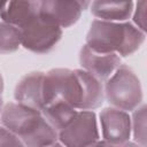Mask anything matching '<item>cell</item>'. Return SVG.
Masks as SVG:
<instances>
[{"mask_svg": "<svg viewBox=\"0 0 147 147\" xmlns=\"http://www.w3.org/2000/svg\"><path fill=\"white\" fill-rule=\"evenodd\" d=\"M77 110L78 109H76L63 98L54 96L42 106L40 113L44 118L59 132L74 118Z\"/></svg>", "mask_w": 147, "mask_h": 147, "instance_id": "5bb4252c", "label": "cell"}, {"mask_svg": "<svg viewBox=\"0 0 147 147\" xmlns=\"http://www.w3.org/2000/svg\"><path fill=\"white\" fill-rule=\"evenodd\" d=\"M2 108H3V100H2V96H1L0 98V113H1Z\"/></svg>", "mask_w": 147, "mask_h": 147, "instance_id": "ffe728a7", "label": "cell"}, {"mask_svg": "<svg viewBox=\"0 0 147 147\" xmlns=\"http://www.w3.org/2000/svg\"><path fill=\"white\" fill-rule=\"evenodd\" d=\"M3 2H5V0H0V8H1V6H2Z\"/></svg>", "mask_w": 147, "mask_h": 147, "instance_id": "44dd1931", "label": "cell"}, {"mask_svg": "<svg viewBox=\"0 0 147 147\" xmlns=\"http://www.w3.org/2000/svg\"><path fill=\"white\" fill-rule=\"evenodd\" d=\"M131 17L132 23L141 31L146 32V0H137Z\"/></svg>", "mask_w": 147, "mask_h": 147, "instance_id": "e0dca14e", "label": "cell"}, {"mask_svg": "<svg viewBox=\"0 0 147 147\" xmlns=\"http://www.w3.org/2000/svg\"><path fill=\"white\" fill-rule=\"evenodd\" d=\"M146 38V32L132 22L93 20L86 33V45L101 53H116L126 57L136 53Z\"/></svg>", "mask_w": 147, "mask_h": 147, "instance_id": "7a4b0ae2", "label": "cell"}, {"mask_svg": "<svg viewBox=\"0 0 147 147\" xmlns=\"http://www.w3.org/2000/svg\"><path fill=\"white\" fill-rule=\"evenodd\" d=\"M105 100L117 109L131 113L142 103V87L136 72L121 64L103 84Z\"/></svg>", "mask_w": 147, "mask_h": 147, "instance_id": "3957f363", "label": "cell"}, {"mask_svg": "<svg viewBox=\"0 0 147 147\" xmlns=\"http://www.w3.org/2000/svg\"><path fill=\"white\" fill-rule=\"evenodd\" d=\"M133 0H92L91 14L101 21L125 22L132 16Z\"/></svg>", "mask_w": 147, "mask_h": 147, "instance_id": "7c38bea8", "label": "cell"}, {"mask_svg": "<svg viewBox=\"0 0 147 147\" xmlns=\"http://www.w3.org/2000/svg\"><path fill=\"white\" fill-rule=\"evenodd\" d=\"M0 146H24V145L21 138L16 133H14L9 129L0 124Z\"/></svg>", "mask_w": 147, "mask_h": 147, "instance_id": "ac0fdd59", "label": "cell"}, {"mask_svg": "<svg viewBox=\"0 0 147 147\" xmlns=\"http://www.w3.org/2000/svg\"><path fill=\"white\" fill-rule=\"evenodd\" d=\"M44 78L45 72L42 71H31L24 75L15 87V101L40 110L44 106Z\"/></svg>", "mask_w": 147, "mask_h": 147, "instance_id": "30bf717a", "label": "cell"}, {"mask_svg": "<svg viewBox=\"0 0 147 147\" xmlns=\"http://www.w3.org/2000/svg\"><path fill=\"white\" fill-rule=\"evenodd\" d=\"M22 47L36 53L46 54L61 40L63 29L51 20L38 15L26 25L20 28Z\"/></svg>", "mask_w": 147, "mask_h": 147, "instance_id": "277c9868", "label": "cell"}, {"mask_svg": "<svg viewBox=\"0 0 147 147\" xmlns=\"http://www.w3.org/2000/svg\"><path fill=\"white\" fill-rule=\"evenodd\" d=\"M82 83V99L78 110H95L105 101L103 82L91 75L84 69H77Z\"/></svg>", "mask_w": 147, "mask_h": 147, "instance_id": "4fadbf2b", "label": "cell"}, {"mask_svg": "<svg viewBox=\"0 0 147 147\" xmlns=\"http://www.w3.org/2000/svg\"><path fill=\"white\" fill-rule=\"evenodd\" d=\"M92 0H38L39 15L67 29L76 24Z\"/></svg>", "mask_w": 147, "mask_h": 147, "instance_id": "ba28073f", "label": "cell"}, {"mask_svg": "<svg viewBox=\"0 0 147 147\" xmlns=\"http://www.w3.org/2000/svg\"><path fill=\"white\" fill-rule=\"evenodd\" d=\"M102 144L125 146L131 139V116L127 111L107 107L99 114Z\"/></svg>", "mask_w": 147, "mask_h": 147, "instance_id": "52a82bcc", "label": "cell"}, {"mask_svg": "<svg viewBox=\"0 0 147 147\" xmlns=\"http://www.w3.org/2000/svg\"><path fill=\"white\" fill-rule=\"evenodd\" d=\"M38 15V0H5L0 8V20L18 29L26 25Z\"/></svg>", "mask_w": 147, "mask_h": 147, "instance_id": "8fae6325", "label": "cell"}, {"mask_svg": "<svg viewBox=\"0 0 147 147\" xmlns=\"http://www.w3.org/2000/svg\"><path fill=\"white\" fill-rule=\"evenodd\" d=\"M3 87H5V84H3V78H2V75H1V72H0V98L2 96Z\"/></svg>", "mask_w": 147, "mask_h": 147, "instance_id": "d6986e66", "label": "cell"}, {"mask_svg": "<svg viewBox=\"0 0 147 147\" xmlns=\"http://www.w3.org/2000/svg\"><path fill=\"white\" fill-rule=\"evenodd\" d=\"M22 46L21 31L17 26L0 20V54H10Z\"/></svg>", "mask_w": 147, "mask_h": 147, "instance_id": "9a60e30c", "label": "cell"}, {"mask_svg": "<svg viewBox=\"0 0 147 147\" xmlns=\"http://www.w3.org/2000/svg\"><path fill=\"white\" fill-rule=\"evenodd\" d=\"M54 96H61L78 109L82 99V83L77 69L54 68L45 72L44 105Z\"/></svg>", "mask_w": 147, "mask_h": 147, "instance_id": "5b68a950", "label": "cell"}, {"mask_svg": "<svg viewBox=\"0 0 147 147\" xmlns=\"http://www.w3.org/2000/svg\"><path fill=\"white\" fill-rule=\"evenodd\" d=\"M79 63L82 69L86 70L101 82H106L122 64L121 56L116 53H101L90 48L86 44L80 48Z\"/></svg>", "mask_w": 147, "mask_h": 147, "instance_id": "9c48e42d", "label": "cell"}, {"mask_svg": "<svg viewBox=\"0 0 147 147\" xmlns=\"http://www.w3.org/2000/svg\"><path fill=\"white\" fill-rule=\"evenodd\" d=\"M0 124H1V122H0Z\"/></svg>", "mask_w": 147, "mask_h": 147, "instance_id": "7402d4cb", "label": "cell"}, {"mask_svg": "<svg viewBox=\"0 0 147 147\" xmlns=\"http://www.w3.org/2000/svg\"><path fill=\"white\" fill-rule=\"evenodd\" d=\"M0 122L3 126L16 133L24 146L45 147L61 145L59 132L44 118L40 110L16 101L3 105L0 113Z\"/></svg>", "mask_w": 147, "mask_h": 147, "instance_id": "6da1fadb", "label": "cell"}, {"mask_svg": "<svg viewBox=\"0 0 147 147\" xmlns=\"http://www.w3.org/2000/svg\"><path fill=\"white\" fill-rule=\"evenodd\" d=\"M131 134L136 144L145 147L147 145L146 132V105L141 103L134 110L131 111Z\"/></svg>", "mask_w": 147, "mask_h": 147, "instance_id": "2e32d148", "label": "cell"}, {"mask_svg": "<svg viewBox=\"0 0 147 147\" xmlns=\"http://www.w3.org/2000/svg\"><path fill=\"white\" fill-rule=\"evenodd\" d=\"M99 140L98 119L93 110H77L74 118L59 131V141L61 146H92L96 145Z\"/></svg>", "mask_w": 147, "mask_h": 147, "instance_id": "8992f818", "label": "cell"}]
</instances>
